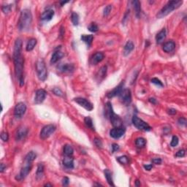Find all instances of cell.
<instances>
[{"instance_id":"obj_1","label":"cell","mask_w":187,"mask_h":187,"mask_svg":"<svg viewBox=\"0 0 187 187\" xmlns=\"http://www.w3.org/2000/svg\"><path fill=\"white\" fill-rule=\"evenodd\" d=\"M13 62H14L15 74L18 79L19 84L23 86L24 84V59L22 56V41L21 39H17L15 42L14 50H13Z\"/></svg>"},{"instance_id":"obj_2","label":"cell","mask_w":187,"mask_h":187,"mask_svg":"<svg viewBox=\"0 0 187 187\" xmlns=\"http://www.w3.org/2000/svg\"><path fill=\"white\" fill-rule=\"evenodd\" d=\"M32 23V15L29 9H24L21 11L19 18L18 27L20 31L28 30Z\"/></svg>"},{"instance_id":"obj_3","label":"cell","mask_w":187,"mask_h":187,"mask_svg":"<svg viewBox=\"0 0 187 187\" xmlns=\"http://www.w3.org/2000/svg\"><path fill=\"white\" fill-rule=\"evenodd\" d=\"M105 116L110 119L112 125L114 127H121L123 124V121L120 116L116 115L114 113L112 107V104L110 102L106 103V108L105 110Z\"/></svg>"},{"instance_id":"obj_4","label":"cell","mask_w":187,"mask_h":187,"mask_svg":"<svg viewBox=\"0 0 187 187\" xmlns=\"http://www.w3.org/2000/svg\"><path fill=\"white\" fill-rule=\"evenodd\" d=\"M182 4L183 1H180V0L168 2L167 5H165V6L163 7L160 10V11L156 14V17H157V18H163L166 17L170 13H171L173 10H175V9L179 8Z\"/></svg>"},{"instance_id":"obj_5","label":"cell","mask_w":187,"mask_h":187,"mask_svg":"<svg viewBox=\"0 0 187 187\" xmlns=\"http://www.w3.org/2000/svg\"><path fill=\"white\" fill-rule=\"evenodd\" d=\"M36 71L37 73V77L41 81H45L48 76L46 66L42 59H39L36 63Z\"/></svg>"},{"instance_id":"obj_6","label":"cell","mask_w":187,"mask_h":187,"mask_svg":"<svg viewBox=\"0 0 187 187\" xmlns=\"http://www.w3.org/2000/svg\"><path fill=\"white\" fill-rule=\"evenodd\" d=\"M33 162L29 161V160H27V159H24V162H23V165L22 167L20 173L18 175H17V176L16 177V179L18 180V181H21V180L24 179L27 175H28L29 173H30L32 170V163Z\"/></svg>"},{"instance_id":"obj_7","label":"cell","mask_w":187,"mask_h":187,"mask_svg":"<svg viewBox=\"0 0 187 187\" xmlns=\"http://www.w3.org/2000/svg\"><path fill=\"white\" fill-rule=\"evenodd\" d=\"M133 125L135 126L137 129H138L139 130H143V131H150L151 129V127L147 124L146 122H145L144 121H142V119H140L139 117H138L137 116H134L132 119Z\"/></svg>"},{"instance_id":"obj_8","label":"cell","mask_w":187,"mask_h":187,"mask_svg":"<svg viewBox=\"0 0 187 187\" xmlns=\"http://www.w3.org/2000/svg\"><path fill=\"white\" fill-rule=\"evenodd\" d=\"M119 99L121 100V102L124 105H125L126 106H128L132 102L131 91L129 89H128V88H124V89L123 88L121 93L119 94Z\"/></svg>"},{"instance_id":"obj_9","label":"cell","mask_w":187,"mask_h":187,"mask_svg":"<svg viewBox=\"0 0 187 187\" xmlns=\"http://www.w3.org/2000/svg\"><path fill=\"white\" fill-rule=\"evenodd\" d=\"M56 130V127L53 124H49V125H46L42 129L40 132V137L42 140H46L52 135L53 133Z\"/></svg>"},{"instance_id":"obj_10","label":"cell","mask_w":187,"mask_h":187,"mask_svg":"<svg viewBox=\"0 0 187 187\" xmlns=\"http://www.w3.org/2000/svg\"><path fill=\"white\" fill-rule=\"evenodd\" d=\"M74 101L76 103L78 104L80 106L83 107L84 108L88 110V111H91L94 109V106H93L92 103L90 102L88 100H87L86 99H85V98L76 97L74 98Z\"/></svg>"},{"instance_id":"obj_11","label":"cell","mask_w":187,"mask_h":187,"mask_svg":"<svg viewBox=\"0 0 187 187\" xmlns=\"http://www.w3.org/2000/svg\"><path fill=\"white\" fill-rule=\"evenodd\" d=\"M26 111V105L23 102H18L14 108V116L16 119H21Z\"/></svg>"},{"instance_id":"obj_12","label":"cell","mask_w":187,"mask_h":187,"mask_svg":"<svg viewBox=\"0 0 187 187\" xmlns=\"http://www.w3.org/2000/svg\"><path fill=\"white\" fill-rule=\"evenodd\" d=\"M125 133V129L124 127H115L110 131V135L114 139H119L121 138Z\"/></svg>"},{"instance_id":"obj_13","label":"cell","mask_w":187,"mask_h":187,"mask_svg":"<svg viewBox=\"0 0 187 187\" xmlns=\"http://www.w3.org/2000/svg\"><path fill=\"white\" fill-rule=\"evenodd\" d=\"M47 93L46 91L44 89H38L36 91L35 94V97H34V102L37 105L41 104L43 102V101L45 100V97H46Z\"/></svg>"},{"instance_id":"obj_14","label":"cell","mask_w":187,"mask_h":187,"mask_svg":"<svg viewBox=\"0 0 187 187\" xmlns=\"http://www.w3.org/2000/svg\"><path fill=\"white\" fill-rule=\"evenodd\" d=\"M124 85V81H122V82L119 84L118 86H116V88H113L112 91H110V92L108 93V94H107V97H108V98H113V97H114L119 96V94H120V93H121V91H122Z\"/></svg>"},{"instance_id":"obj_15","label":"cell","mask_w":187,"mask_h":187,"mask_svg":"<svg viewBox=\"0 0 187 187\" xmlns=\"http://www.w3.org/2000/svg\"><path fill=\"white\" fill-rule=\"evenodd\" d=\"M28 134V129L25 127H21L18 129L16 135V139L17 141H20L24 139L25 137Z\"/></svg>"},{"instance_id":"obj_16","label":"cell","mask_w":187,"mask_h":187,"mask_svg":"<svg viewBox=\"0 0 187 187\" xmlns=\"http://www.w3.org/2000/svg\"><path fill=\"white\" fill-rule=\"evenodd\" d=\"M57 69L61 73H70V72H73V70H74V66L73 64H60L57 66Z\"/></svg>"},{"instance_id":"obj_17","label":"cell","mask_w":187,"mask_h":187,"mask_svg":"<svg viewBox=\"0 0 187 187\" xmlns=\"http://www.w3.org/2000/svg\"><path fill=\"white\" fill-rule=\"evenodd\" d=\"M53 16H54V11L51 9H48L42 12L40 18L41 20L44 21H49L53 18Z\"/></svg>"},{"instance_id":"obj_18","label":"cell","mask_w":187,"mask_h":187,"mask_svg":"<svg viewBox=\"0 0 187 187\" xmlns=\"http://www.w3.org/2000/svg\"><path fill=\"white\" fill-rule=\"evenodd\" d=\"M104 58H105V55H104L103 53L97 52L91 57V64L94 65L97 64L102 62L104 59Z\"/></svg>"},{"instance_id":"obj_19","label":"cell","mask_w":187,"mask_h":187,"mask_svg":"<svg viewBox=\"0 0 187 187\" xmlns=\"http://www.w3.org/2000/svg\"><path fill=\"white\" fill-rule=\"evenodd\" d=\"M64 56V53H62V51H59V50L56 51L53 53L52 56H51V64L56 63V62H59V61Z\"/></svg>"},{"instance_id":"obj_20","label":"cell","mask_w":187,"mask_h":187,"mask_svg":"<svg viewBox=\"0 0 187 187\" xmlns=\"http://www.w3.org/2000/svg\"><path fill=\"white\" fill-rule=\"evenodd\" d=\"M63 165L67 169H73L74 168V159L71 156H65L63 159Z\"/></svg>"},{"instance_id":"obj_21","label":"cell","mask_w":187,"mask_h":187,"mask_svg":"<svg viewBox=\"0 0 187 187\" xmlns=\"http://www.w3.org/2000/svg\"><path fill=\"white\" fill-rule=\"evenodd\" d=\"M175 43L173 42V40L168 41V42H165V43L163 45L162 49L164 52L166 53H170L175 49Z\"/></svg>"},{"instance_id":"obj_22","label":"cell","mask_w":187,"mask_h":187,"mask_svg":"<svg viewBox=\"0 0 187 187\" xmlns=\"http://www.w3.org/2000/svg\"><path fill=\"white\" fill-rule=\"evenodd\" d=\"M134 48H135V45H134L133 42H132V41H128V42L126 43V45H124V56H128L130 53L134 50Z\"/></svg>"},{"instance_id":"obj_23","label":"cell","mask_w":187,"mask_h":187,"mask_svg":"<svg viewBox=\"0 0 187 187\" xmlns=\"http://www.w3.org/2000/svg\"><path fill=\"white\" fill-rule=\"evenodd\" d=\"M166 37V29H162L161 31L159 32L156 36V43L160 44L164 40V39Z\"/></svg>"},{"instance_id":"obj_24","label":"cell","mask_w":187,"mask_h":187,"mask_svg":"<svg viewBox=\"0 0 187 187\" xmlns=\"http://www.w3.org/2000/svg\"><path fill=\"white\" fill-rule=\"evenodd\" d=\"M133 8H134V10L135 11V15H136L137 18H139L140 16V12H141V5L140 2L138 0H135V1H133L132 2Z\"/></svg>"},{"instance_id":"obj_25","label":"cell","mask_w":187,"mask_h":187,"mask_svg":"<svg viewBox=\"0 0 187 187\" xmlns=\"http://www.w3.org/2000/svg\"><path fill=\"white\" fill-rule=\"evenodd\" d=\"M44 175V165L42 163H40L37 166V170L36 172V178L37 180L42 179Z\"/></svg>"},{"instance_id":"obj_26","label":"cell","mask_w":187,"mask_h":187,"mask_svg":"<svg viewBox=\"0 0 187 187\" xmlns=\"http://www.w3.org/2000/svg\"><path fill=\"white\" fill-rule=\"evenodd\" d=\"M81 38V40H82V41H84V42L88 45V47H90L91 43H92L94 36L91 35V34H88V35H87V34H83Z\"/></svg>"},{"instance_id":"obj_27","label":"cell","mask_w":187,"mask_h":187,"mask_svg":"<svg viewBox=\"0 0 187 187\" xmlns=\"http://www.w3.org/2000/svg\"><path fill=\"white\" fill-rule=\"evenodd\" d=\"M104 173H105V178H106V180L107 181H108V183L109 185L111 186H115V184H113V178H112L111 172H110L108 169H105V170H104Z\"/></svg>"},{"instance_id":"obj_28","label":"cell","mask_w":187,"mask_h":187,"mask_svg":"<svg viewBox=\"0 0 187 187\" xmlns=\"http://www.w3.org/2000/svg\"><path fill=\"white\" fill-rule=\"evenodd\" d=\"M36 45H37V40L35 38H31L30 40H29L28 42L26 44V50L27 51H32L34 49Z\"/></svg>"},{"instance_id":"obj_29","label":"cell","mask_w":187,"mask_h":187,"mask_svg":"<svg viewBox=\"0 0 187 187\" xmlns=\"http://www.w3.org/2000/svg\"><path fill=\"white\" fill-rule=\"evenodd\" d=\"M73 153H74V150L73 148L70 145H65L64 147V153L65 156H72Z\"/></svg>"},{"instance_id":"obj_30","label":"cell","mask_w":187,"mask_h":187,"mask_svg":"<svg viewBox=\"0 0 187 187\" xmlns=\"http://www.w3.org/2000/svg\"><path fill=\"white\" fill-rule=\"evenodd\" d=\"M145 144H146V140L142 138H138L135 140V145H136V146L138 148H140V149L145 147Z\"/></svg>"},{"instance_id":"obj_31","label":"cell","mask_w":187,"mask_h":187,"mask_svg":"<svg viewBox=\"0 0 187 187\" xmlns=\"http://www.w3.org/2000/svg\"><path fill=\"white\" fill-rule=\"evenodd\" d=\"M72 23L74 26H77L79 24V16L76 12H73L71 15Z\"/></svg>"},{"instance_id":"obj_32","label":"cell","mask_w":187,"mask_h":187,"mask_svg":"<svg viewBox=\"0 0 187 187\" xmlns=\"http://www.w3.org/2000/svg\"><path fill=\"white\" fill-rule=\"evenodd\" d=\"M84 123H85L86 126L88 128L91 129L95 130V127H94V125H93V121L92 119L90 117H86L84 119Z\"/></svg>"},{"instance_id":"obj_33","label":"cell","mask_w":187,"mask_h":187,"mask_svg":"<svg viewBox=\"0 0 187 187\" xmlns=\"http://www.w3.org/2000/svg\"><path fill=\"white\" fill-rule=\"evenodd\" d=\"M118 162L119 163H121L122 164H127L129 163V159L127 156H119V157L116 159Z\"/></svg>"},{"instance_id":"obj_34","label":"cell","mask_w":187,"mask_h":187,"mask_svg":"<svg viewBox=\"0 0 187 187\" xmlns=\"http://www.w3.org/2000/svg\"><path fill=\"white\" fill-rule=\"evenodd\" d=\"M98 29H99L98 26L95 23H91L88 27V29L91 32H97L98 31Z\"/></svg>"},{"instance_id":"obj_35","label":"cell","mask_w":187,"mask_h":187,"mask_svg":"<svg viewBox=\"0 0 187 187\" xmlns=\"http://www.w3.org/2000/svg\"><path fill=\"white\" fill-rule=\"evenodd\" d=\"M151 82L152 83V84H155V85L158 86H160V87H163L164 86V85H163L162 82L159 79L156 78V77H154V78H152L151 80Z\"/></svg>"},{"instance_id":"obj_36","label":"cell","mask_w":187,"mask_h":187,"mask_svg":"<svg viewBox=\"0 0 187 187\" xmlns=\"http://www.w3.org/2000/svg\"><path fill=\"white\" fill-rule=\"evenodd\" d=\"M178 142H179L178 138L177 136H175V135H174V136L173 137V138H172L171 142H170V145H171L172 147H175L178 145Z\"/></svg>"},{"instance_id":"obj_37","label":"cell","mask_w":187,"mask_h":187,"mask_svg":"<svg viewBox=\"0 0 187 187\" xmlns=\"http://www.w3.org/2000/svg\"><path fill=\"white\" fill-rule=\"evenodd\" d=\"M106 73H107V66H102V68L99 70V77H102V78H104L105 76L106 75Z\"/></svg>"},{"instance_id":"obj_38","label":"cell","mask_w":187,"mask_h":187,"mask_svg":"<svg viewBox=\"0 0 187 187\" xmlns=\"http://www.w3.org/2000/svg\"><path fill=\"white\" fill-rule=\"evenodd\" d=\"M112 9V5H108V6L105 7V8L104 9L103 15L104 16H108L109 14H110V11H111Z\"/></svg>"},{"instance_id":"obj_39","label":"cell","mask_w":187,"mask_h":187,"mask_svg":"<svg viewBox=\"0 0 187 187\" xmlns=\"http://www.w3.org/2000/svg\"><path fill=\"white\" fill-rule=\"evenodd\" d=\"M53 92L54 94L55 95L59 97H62L63 96V92H62V90L59 88H54L53 89Z\"/></svg>"},{"instance_id":"obj_40","label":"cell","mask_w":187,"mask_h":187,"mask_svg":"<svg viewBox=\"0 0 187 187\" xmlns=\"http://www.w3.org/2000/svg\"><path fill=\"white\" fill-rule=\"evenodd\" d=\"M11 8H12V5H4L2 6V10L3 11L4 13H8L9 12H10Z\"/></svg>"},{"instance_id":"obj_41","label":"cell","mask_w":187,"mask_h":187,"mask_svg":"<svg viewBox=\"0 0 187 187\" xmlns=\"http://www.w3.org/2000/svg\"><path fill=\"white\" fill-rule=\"evenodd\" d=\"M94 142H95V145H96L97 148H99V149H101V148H102V142L100 139H99V138H95V139L94 140Z\"/></svg>"},{"instance_id":"obj_42","label":"cell","mask_w":187,"mask_h":187,"mask_svg":"<svg viewBox=\"0 0 187 187\" xmlns=\"http://www.w3.org/2000/svg\"><path fill=\"white\" fill-rule=\"evenodd\" d=\"M178 122L181 126H184V127H186V118L181 117L178 119Z\"/></svg>"},{"instance_id":"obj_43","label":"cell","mask_w":187,"mask_h":187,"mask_svg":"<svg viewBox=\"0 0 187 187\" xmlns=\"http://www.w3.org/2000/svg\"><path fill=\"white\" fill-rule=\"evenodd\" d=\"M1 139L4 141V142H7L9 139V135L7 132H2L1 134Z\"/></svg>"},{"instance_id":"obj_44","label":"cell","mask_w":187,"mask_h":187,"mask_svg":"<svg viewBox=\"0 0 187 187\" xmlns=\"http://www.w3.org/2000/svg\"><path fill=\"white\" fill-rule=\"evenodd\" d=\"M186 154V152L184 149H181V150H179L175 154V156L176 157H184Z\"/></svg>"},{"instance_id":"obj_45","label":"cell","mask_w":187,"mask_h":187,"mask_svg":"<svg viewBox=\"0 0 187 187\" xmlns=\"http://www.w3.org/2000/svg\"><path fill=\"white\" fill-rule=\"evenodd\" d=\"M152 162L155 164H161L162 159L160 158H154V159H152Z\"/></svg>"},{"instance_id":"obj_46","label":"cell","mask_w":187,"mask_h":187,"mask_svg":"<svg viewBox=\"0 0 187 187\" xmlns=\"http://www.w3.org/2000/svg\"><path fill=\"white\" fill-rule=\"evenodd\" d=\"M119 150V145H117L116 143H113L112 145V152L114 153V152L117 151Z\"/></svg>"},{"instance_id":"obj_47","label":"cell","mask_w":187,"mask_h":187,"mask_svg":"<svg viewBox=\"0 0 187 187\" xmlns=\"http://www.w3.org/2000/svg\"><path fill=\"white\" fill-rule=\"evenodd\" d=\"M177 113V110H175V109H173V108H170L167 110V113H168L169 115H172V116H173V115H175Z\"/></svg>"},{"instance_id":"obj_48","label":"cell","mask_w":187,"mask_h":187,"mask_svg":"<svg viewBox=\"0 0 187 187\" xmlns=\"http://www.w3.org/2000/svg\"><path fill=\"white\" fill-rule=\"evenodd\" d=\"M69 183H70V179L67 177H65L62 180V185L63 186H67L69 184Z\"/></svg>"},{"instance_id":"obj_49","label":"cell","mask_w":187,"mask_h":187,"mask_svg":"<svg viewBox=\"0 0 187 187\" xmlns=\"http://www.w3.org/2000/svg\"><path fill=\"white\" fill-rule=\"evenodd\" d=\"M143 167L146 170L149 171V170H151L152 168H153V165H152V164H144Z\"/></svg>"},{"instance_id":"obj_50","label":"cell","mask_w":187,"mask_h":187,"mask_svg":"<svg viewBox=\"0 0 187 187\" xmlns=\"http://www.w3.org/2000/svg\"><path fill=\"white\" fill-rule=\"evenodd\" d=\"M5 170H6V166L3 163H1V164H0V172L3 173L5 171Z\"/></svg>"},{"instance_id":"obj_51","label":"cell","mask_w":187,"mask_h":187,"mask_svg":"<svg viewBox=\"0 0 187 187\" xmlns=\"http://www.w3.org/2000/svg\"><path fill=\"white\" fill-rule=\"evenodd\" d=\"M149 102L152 104H156V99L155 98H150L149 99Z\"/></svg>"},{"instance_id":"obj_52","label":"cell","mask_w":187,"mask_h":187,"mask_svg":"<svg viewBox=\"0 0 187 187\" xmlns=\"http://www.w3.org/2000/svg\"><path fill=\"white\" fill-rule=\"evenodd\" d=\"M135 186H140V181H138V180H137L136 181V184H135Z\"/></svg>"},{"instance_id":"obj_53","label":"cell","mask_w":187,"mask_h":187,"mask_svg":"<svg viewBox=\"0 0 187 187\" xmlns=\"http://www.w3.org/2000/svg\"><path fill=\"white\" fill-rule=\"evenodd\" d=\"M45 186H53V185H52V184H45Z\"/></svg>"},{"instance_id":"obj_54","label":"cell","mask_w":187,"mask_h":187,"mask_svg":"<svg viewBox=\"0 0 187 187\" xmlns=\"http://www.w3.org/2000/svg\"><path fill=\"white\" fill-rule=\"evenodd\" d=\"M67 2H61V5H62H62H64V4L67 3Z\"/></svg>"}]
</instances>
